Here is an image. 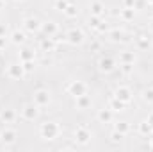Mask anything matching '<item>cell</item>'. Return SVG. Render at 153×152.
<instances>
[{
    "mask_svg": "<svg viewBox=\"0 0 153 152\" xmlns=\"http://www.w3.org/2000/svg\"><path fill=\"white\" fill-rule=\"evenodd\" d=\"M100 23H102V22H100V16H94V14H93V16H91V20H89V27L98 29V27H100Z\"/></svg>",
    "mask_w": 153,
    "mask_h": 152,
    "instance_id": "obj_26",
    "label": "cell"
},
{
    "mask_svg": "<svg viewBox=\"0 0 153 152\" xmlns=\"http://www.w3.org/2000/svg\"><path fill=\"white\" fill-rule=\"evenodd\" d=\"M41 48H43L45 52H52V50L55 48V43H53L50 38H43L41 39Z\"/></svg>",
    "mask_w": 153,
    "mask_h": 152,
    "instance_id": "obj_17",
    "label": "cell"
},
{
    "mask_svg": "<svg viewBox=\"0 0 153 152\" xmlns=\"http://www.w3.org/2000/svg\"><path fill=\"white\" fill-rule=\"evenodd\" d=\"M85 91H87V86H85L82 81H73V82L68 84V93L73 95V97H80V95H84Z\"/></svg>",
    "mask_w": 153,
    "mask_h": 152,
    "instance_id": "obj_2",
    "label": "cell"
},
{
    "mask_svg": "<svg viewBox=\"0 0 153 152\" xmlns=\"http://www.w3.org/2000/svg\"><path fill=\"white\" fill-rule=\"evenodd\" d=\"M23 74H25L23 65H9V68H7V75L11 79H22Z\"/></svg>",
    "mask_w": 153,
    "mask_h": 152,
    "instance_id": "obj_8",
    "label": "cell"
},
{
    "mask_svg": "<svg viewBox=\"0 0 153 152\" xmlns=\"http://www.w3.org/2000/svg\"><path fill=\"white\" fill-rule=\"evenodd\" d=\"M23 68H25V72H30L34 68V63L32 61H23Z\"/></svg>",
    "mask_w": 153,
    "mask_h": 152,
    "instance_id": "obj_32",
    "label": "cell"
},
{
    "mask_svg": "<svg viewBox=\"0 0 153 152\" xmlns=\"http://www.w3.org/2000/svg\"><path fill=\"white\" fill-rule=\"evenodd\" d=\"M43 31H45V34L53 36V34L57 32V25H55V22H46V23L43 25Z\"/></svg>",
    "mask_w": 153,
    "mask_h": 152,
    "instance_id": "obj_16",
    "label": "cell"
},
{
    "mask_svg": "<svg viewBox=\"0 0 153 152\" xmlns=\"http://www.w3.org/2000/svg\"><path fill=\"white\" fill-rule=\"evenodd\" d=\"M5 32H7V27L4 23H0V38H5Z\"/></svg>",
    "mask_w": 153,
    "mask_h": 152,
    "instance_id": "obj_33",
    "label": "cell"
},
{
    "mask_svg": "<svg viewBox=\"0 0 153 152\" xmlns=\"http://www.w3.org/2000/svg\"><path fill=\"white\" fill-rule=\"evenodd\" d=\"M41 136L43 138H46V140H53L57 134H59V125L55 123V122H45V123H41Z\"/></svg>",
    "mask_w": 153,
    "mask_h": 152,
    "instance_id": "obj_1",
    "label": "cell"
},
{
    "mask_svg": "<svg viewBox=\"0 0 153 152\" xmlns=\"http://www.w3.org/2000/svg\"><path fill=\"white\" fill-rule=\"evenodd\" d=\"M66 39H68L71 45H80V43L84 41V34H82L80 29H71V31L66 34Z\"/></svg>",
    "mask_w": 153,
    "mask_h": 152,
    "instance_id": "obj_7",
    "label": "cell"
},
{
    "mask_svg": "<svg viewBox=\"0 0 153 152\" xmlns=\"http://www.w3.org/2000/svg\"><path fill=\"white\" fill-rule=\"evenodd\" d=\"M109 108H111L112 111H123V108H125V102H121L119 99L112 97V99L109 100Z\"/></svg>",
    "mask_w": 153,
    "mask_h": 152,
    "instance_id": "obj_15",
    "label": "cell"
},
{
    "mask_svg": "<svg viewBox=\"0 0 153 152\" xmlns=\"http://www.w3.org/2000/svg\"><path fill=\"white\" fill-rule=\"evenodd\" d=\"M91 13H93L94 16H102V14L105 13V9H103V5H102L100 2H93V4H91Z\"/></svg>",
    "mask_w": 153,
    "mask_h": 152,
    "instance_id": "obj_18",
    "label": "cell"
},
{
    "mask_svg": "<svg viewBox=\"0 0 153 152\" xmlns=\"http://www.w3.org/2000/svg\"><path fill=\"white\" fill-rule=\"evenodd\" d=\"M98 66H100L102 72H112L114 70V59L109 57V56H103V57H100Z\"/></svg>",
    "mask_w": 153,
    "mask_h": 152,
    "instance_id": "obj_9",
    "label": "cell"
},
{
    "mask_svg": "<svg viewBox=\"0 0 153 152\" xmlns=\"http://www.w3.org/2000/svg\"><path fill=\"white\" fill-rule=\"evenodd\" d=\"M121 16H123L125 20H132V18H134V9H132V7H125L123 13H121Z\"/></svg>",
    "mask_w": 153,
    "mask_h": 152,
    "instance_id": "obj_25",
    "label": "cell"
},
{
    "mask_svg": "<svg viewBox=\"0 0 153 152\" xmlns=\"http://www.w3.org/2000/svg\"><path fill=\"white\" fill-rule=\"evenodd\" d=\"M143 100L148 104H153V88H146L143 91Z\"/></svg>",
    "mask_w": 153,
    "mask_h": 152,
    "instance_id": "obj_21",
    "label": "cell"
},
{
    "mask_svg": "<svg viewBox=\"0 0 153 152\" xmlns=\"http://www.w3.org/2000/svg\"><path fill=\"white\" fill-rule=\"evenodd\" d=\"M91 140V132H89V129L87 127H84V125H80V127H76L75 129V141L76 143H87Z\"/></svg>",
    "mask_w": 153,
    "mask_h": 152,
    "instance_id": "obj_3",
    "label": "cell"
},
{
    "mask_svg": "<svg viewBox=\"0 0 153 152\" xmlns=\"http://www.w3.org/2000/svg\"><path fill=\"white\" fill-rule=\"evenodd\" d=\"M89 106H91V97H89L87 93L76 97V108H78V109H87Z\"/></svg>",
    "mask_w": 153,
    "mask_h": 152,
    "instance_id": "obj_11",
    "label": "cell"
},
{
    "mask_svg": "<svg viewBox=\"0 0 153 152\" xmlns=\"http://www.w3.org/2000/svg\"><path fill=\"white\" fill-rule=\"evenodd\" d=\"M139 131H141V134H150L152 132V125L148 123V120L139 123Z\"/></svg>",
    "mask_w": 153,
    "mask_h": 152,
    "instance_id": "obj_22",
    "label": "cell"
},
{
    "mask_svg": "<svg viewBox=\"0 0 153 152\" xmlns=\"http://www.w3.org/2000/svg\"><path fill=\"white\" fill-rule=\"evenodd\" d=\"M0 140H2L4 143H13V141L16 140V131H13V129H4V131L0 132Z\"/></svg>",
    "mask_w": 153,
    "mask_h": 152,
    "instance_id": "obj_10",
    "label": "cell"
},
{
    "mask_svg": "<svg viewBox=\"0 0 153 152\" xmlns=\"http://www.w3.org/2000/svg\"><path fill=\"white\" fill-rule=\"evenodd\" d=\"M121 63H134V54H123Z\"/></svg>",
    "mask_w": 153,
    "mask_h": 152,
    "instance_id": "obj_28",
    "label": "cell"
},
{
    "mask_svg": "<svg viewBox=\"0 0 153 152\" xmlns=\"http://www.w3.org/2000/svg\"><path fill=\"white\" fill-rule=\"evenodd\" d=\"M22 114H23V118L25 120H34V118H38L39 114V109L36 104H27L23 109H22Z\"/></svg>",
    "mask_w": 153,
    "mask_h": 152,
    "instance_id": "obj_6",
    "label": "cell"
},
{
    "mask_svg": "<svg viewBox=\"0 0 153 152\" xmlns=\"http://www.w3.org/2000/svg\"><path fill=\"white\" fill-rule=\"evenodd\" d=\"M39 20L38 18H27L25 20V29L27 31H30V32H36V31H39Z\"/></svg>",
    "mask_w": 153,
    "mask_h": 152,
    "instance_id": "obj_12",
    "label": "cell"
},
{
    "mask_svg": "<svg viewBox=\"0 0 153 152\" xmlns=\"http://www.w3.org/2000/svg\"><path fill=\"white\" fill-rule=\"evenodd\" d=\"M0 118H2V122H5V123H11V122L16 118V113H14L13 109H4V111L0 113Z\"/></svg>",
    "mask_w": 153,
    "mask_h": 152,
    "instance_id": "obj_14",
    "label": "cell"
},
{
    "mask_svg": "<svg viewBox=\"0 0 153 152\" xmlns=\"http://www.w3.org/2000/svg\"><path fill=\"white\" fill-rule=\"evenodd\" d=\"M125 2V7H134V0H123Z\"/></svg>",
    "mask_w": 153,
    "mask_h": 152,
    "instance_id": "obj_34",
    "label": "cell"
},
{
    "mask_svg": "<svg viewBox=\"0 0 153 152\" xmlns=\"http://www.w3.org/2000/svg\"><path fill=\"white\" fill-rule=\"evenodd\" d=\"M148 123H150V125H152V129H153V113L150 114V116H148Z\"/></svg>",
    "mask_w": 153,
    "mask_h": 152,
    "instance_id": "obj_35",
    "label": "cell"
},
{
    "mask_svg": "<svg viewBox=\"0 0 153 152\" xmlns=\"http://www.w3.org/2000/svg\"><path fill=\"white\" fill-rule=\"evenodd\" d=\"M5 47V38H0V48H4Z\"/></svg>",
    "mask_w": 153,
    "mask_h": 152,
    "instance_id": "obj_36",
    "label": "cell"
},
{
    "mask_svg": "<svg viewBox=\"0 0 153 152\" xmlns=\"http://www.w3.org/2000/svg\"><path fill=\"white\" fill-rule=\"evenodd\" d=\"M98 120L102 122V123H109L111 120H112V109L109 108V109H102L100 113H98Z\"/></svg>",
    "mask_w": 153,
    "mask_h": 152,
    "instance_id": "obj_13",
    "label": "cell"
},
{
    "mask_svg": "<svg viewBox=\"0 0 153 152\" xmlns=\"http://www.w3.org/2000/svg\"><path fill=\"white\" fill-rule=\"evenodd\" d=\"M121 36H123V32H121V31H112V32H111V38L114 39V41H119Z\"/></svg>",
    "mask_w": 153,
    "mask_h": 152,
    "instance_id": "obj_31",
    "label": "cell"
},
{
    "mask_svg": "<svg viewBox=\"0 0 153 152\" xmlns=\"http://www.w3.org/2000/svg\"><path fill=\"white\" fill-rule=\"evenodd\" d=\"M20 59H22V61H32V59H34V52H32L30 48H23V50L20 52Z\"/></svg>",
    "mask_w": 153,
    "mask_h": 152,
    "instance_id": "obj_19",
    "label": "cell"
},
{
    "mask_svg": "<svg viewBox=\"0 0 153 152\" xmlns=\"http://www.w3.org/2000/svg\"><path fill=\"white\" fill-rule=\"evenodd\" d=\"M121 138H123V134H121L119 131H116V129H114V132L111 134V140H112V141H121Z\"/></svg>",
    "mask_w": 153,
    "mask_h": 152,
    "instance_id": "obj_30",
    "label": "cell"
},
{
    "mask_svg": "<svg viewBox=\"0 0 153 152\" xmlns=\"http://www.w3.org/2000/svg\"><path fill=\"white\" fill-rule=\"evenodd\" d=\"M64 14H66V16H70V18L76 16V7L73 5V4H68V7L64 9Z\"/></svg>",
    "mask_w": 153,
    "mask_h": 152,
    "instance_id": "obj_23",
    "label": "cell"
},
{
    "mask_svg": "<svg viewBox=\"0 0 153 152\" xmlns=\"http://www.w3.org/2000/svg\"><path fill=\"white\" fill-rule=\"evenodd\" d=\"M11 39H13V43L20 45V43H23V41H25V34H23V32H20V31H14V32H13V36H11Z\"/></svg>",
    "mask_w": 153,
    "mask_h": 152,
    "instance_id": "obj_20",
    "label": "cell"
},
{
    "mask_svg": "<svg viewBox=\"0 0 153 152\" xmlns=\"http://www.w3.org/2000/svg\"><path fill=\"white\" fill-rule=\"evenodd\" d=\"M114 129H116V131H119L121 134H125V132L128 131V123H126V122H119V123H116Z\"/></svg>",
    "mask_w": 153,
    "mask_h": 152,
    "instance_id": "obj_27",
    "label": "cell"
},
{
    "mask_svg": "<svg viewBox=\"0 0 153 152\" xmlns=\"http://www.w3.org/2000/svg\"><path fill=\"white\" fill-rule=\"evenodd\" d=\"M100 48V43H93V50H98Z\"/></svg>",
    "mask_w": 153,
    "mask_h": 152,
    "instance_id": "obj_37",
    "label": "cell"
},
{
    "mask_svg": "<svg viewBox=\"0 0 153 152\" xmlns=\"http://www.w3.org/2000/svg\"><path fill=\"white\" fill-rule=\"evenodd\" d=\"M50 102V91H46V90H38L36 93H34V104L41 108V106H46Z\"/></svg>",
    "mask_w": 153,
    "mask_h": 152,
    "instance_id": "obj_4",
    "label": "cell"
},
{
    "mask_svg": "<svg viewBox=\"0 0 153 152\" xmlns=\"http://www.w3.org/2000/svg\"><path fill=\"white\" fill-rule=\"evenodd\" d=\"M2 7H4V0H0V9H2Z\"/></svg>",
    "mask_w": 153,
    "mask_h": 152,
    "instance_id": "obj_38",
    "label": "cell"
},
{
    "mask_svg": "<svg viewBox=\"0 0 153 152\" xmlns=\"http://www.w3.org/2000/svg\"><path fill=\"white\" fill-rule=\"evenodd\" d=\"M114 97H116V99H119L121 102L128 104V102L132 100V91H130L126 86H119V88L114 91Z\"/></svg>",
    "mask_w": 153,
    "mask_h": 152,
    "instance_id": "obj_5",
    "label": "cell"
},
{
    "mask_svg": "<svg viewBox=\"0 0 153 152\" xmlns=\"http://www.w3.org/2000/svg\"><path fill=\"white\" fill-rule=\"evenodd\" d=\"M137 45H139V48H148L150 47V39L146 36H139L137 38Z\"/></svg>",
    "mask_w": 153,
    "mask_h": 152,
    "instance_id": "obj_24",
    "label": "cell"
},
{
    "mask_svg": "<svg viewBox=\"0 0 153 152\" xmlns=\"http://www.w3.org/2000/svg\"><path fill=\"white\" fill-rule=\"evenodd\" d=\"M55 5H57V9L64 11V9L68 7V0H57V2H55Z\"/></svg>",
    "mask_w": 153,
    "mask_h": 152,
    "instance_id": "obj_29",
    "label": "cell"
}]
</instances>
